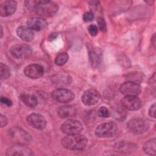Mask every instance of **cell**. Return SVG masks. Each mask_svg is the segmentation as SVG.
I'll return each mask as SVG.
<instances>
[{
    "label": "cell",
    "mask_w": 156,
    "mask_h": 156,
    "mask_svg": "<svg viewBox=\"0 0 156 156\" xmlns=\"http://www.w3.org/2000/svg\"><path fill=\"white\" fill-rule=\"evenodd\" d=\"M26 6L34 10L41 16H51L57 11L58 7L56 3L51 1H27L25 2Z\"/></svg>",
    "instance_id": "6da1fadb"
},
{
    "label": "cell",
    "mask_w": 156,
    "mask_h": 156,
    "mask_svg": "<svg viewBox=\"0 0 156 156\" xmlns=\"http://www.w3.org/2000/svg\"><path fill=\"white\" fill-rule=\"evenodd\" d=\"M88 143V139L79 133L67 135L62 140V146L69 150H83Z\"/></svg>",
    "instance_id": "7a4b0ae2"
},
{
    "label": "cell",
    "mask_w": 156,
    "mask_h": 156,
    "mask_svg": "<svg viewBox=\"0 0 156 156\" xmlns=\"http://www.w3.org/2000/svg\"><path fill=\"white\" fill-rule=\"evenodd\" d=\"M149 127L147 121L141 118L130 119L127 124V128L129 131L134 134L143 133L148 130Z\"/></svg>",
    "instance_id": "3957f363"
},
{
    "label": "cell",
    "mask_w": 156,
    "mask_h": 156,
    "mask_svg": "<svg viewBox=\"0 0 156 156\" xmlns=\"http://www.w3.org/2000/svg\"><path fill=\"white\" fill-rule=\"evenodd\" d=\"M9 135L12 140L19 144H27L32 140L30 134L19 127H13L9 129Z\"/></svg>",
    "instance_id": "277c9868"
},
{
    "label": "cell",
    "mask_w": 156,
    "mask_h": 156,
    "mask_svg": "<svg viewBox=\"0 0 156 156\" xmlns=\"http://www.w3.org/2000/svg\"><path fill=\"white\" fill-rule=\"evenodd\" d=\"M117 132L116 125L113 122H108L99 125L95 130V135L99 138H110Z\"/></svg>",
    "instance_id": "5b68a950"
},
{
    "label": "cell",
    "mask_w": 156,
    "mask_h": 156,
    "mask_svg": "<svg viewBox=\"0 0 156 156\" xmlns=\"http://www.w3.org/2000/svg\"><path fill=\"white\" fill-rule=\"evenodd\" d=\"M54 100L60 103H67L73 101L74 94L71 90L66 88H58L52 92Z\"/></svg>",
    "instance_id": "8992f818"
},
{
    "label": "cell",
    "mask_w": 156,
    "mask_h": 156,
    "mask_svg": "<svg viewBox=\"0 0 156 156\" xmlns=\"http://www.w3.org/2000/svg\"><path fill=\"white\" fill-rule=\"evenodd\" d=\"M32 50L30 46L26 44H18L13 46L10 49L12 55L18 59L25 58L30 56Z\"/></svg>",
    "instance_id": "52a82bcc"
},
{
    "label": "cell",
    "mask_w": 156,
    "mask_h": 156,
    "mask_svg": "<svg viewBox=\"0 0 156 156\" xmlns=\"http://www.w3.org/2000/svg\"><path fill=\"white\" fill-rule=\"evenodd\" d=\"M62 132L67 135L79 133L83 129L80 122L76 119H70L66 121L61 126Z\"/></svg>",
    "instance_id": "ba28073f"
},
{
    "label": "cell",
    "mask_w": 156,
    "mask_h": 156,
    "mask_svg": "<svg viewBox=\"0 0 156 156\" xmlns=\"http://www.w3.org/2000/svg\"><path fill=\"white\" fill-rule=\"evenodd\" d=\"M122 94L126 96H137L141 91L140 85L132 81H127L123 83L119 88Z\"/></svg>",
    "instance_id": "9c48e42d"
},
{
    "label": "cell",
    "mask_w": 156,
    "mask_h": 156,
    "mask_svg": "<svg viewBox=\"0 0 156 156\" xmlns=\"http://www.w3.org/2000/svg\"><path fill=\"white\" fill-rule=\"evenodd\" d=\"M123 107L129 110H138L141 107V101L136 96H126L121 101Z\"/></svg>",
    "instance_id": "30bf717a"
},
{
    "label": "cell",
    "mask_w": 156,
    "mask_h": 156,
    "mask_svg": "<svg viewBox=\"0 0 156 156\" xmlns=\"http://www.w3.org/2000/svg\"><path fill=\"white\" fill-rule=\"evenodd\" d=\"M100 98L99 93L94 89H88L84 91L82 96V101L86 105L96 104Z\"/></svg>",
    "instance_id": "8fae6325"
},
{
    "label": "cell",
    "mask_w": 156,
    "mask_h": 156,
    "mask_svg": "<svg viewBox=\"0 0 156 156\" xmlns=\"http://www.w3.org/2000/svg\"><path fill=\"white\" fill-rule=\"evenodd\" d=\"M28 124L37 129H43L46 127V121L44 116L38 113H32L27 118Z\"/></svg>",
    "instance_id": "7c38bea8"
},
{
    "label": "cell",
    "mask_w": 156,
    "mask_h": 156,
    "mask_svg": "<svg viewBox=\"0 0 156 156\" xmlns=\"http://www.w3.org/2000/svg\"><path fill=\"white\" fill-rule=\"evenodd\" d=\"M24 74L30 79H38L44 73L43 68L38 64H31L27 66L24 70Z\"/></svg>",
    "instance_id": "4fadbf2b"
},
{
    "label": "cell",
    "mask_w": 156,
    "mask_h": 156,
    "mask_svg": "<svg viewBox=\"0 0 156 156\" xmlns=\"http://www.w3.org/2000/svg\"><path fill=\"white\" fill-rule=\"evenodd\" d=\"M16 9V2L8 0L2 2L0 5V15L2 16H7L13 14Z\"/></svg>",
    "instance_id": "5bb4252c"
},
{
    "label": "cell",
    "mask_w": 156,
    "mask_h": 156,
    "mask_svg": "<svg viewBox=\"0 0 156 156\" xmlns=\"http://www.w3.org/2000/svg\"><path fill=\"white\" fill-rule=\"evenodd\" d=\"M47 22L41 17H33L28 20L27 22V27L31 30L40 31L47 26Z\"/></svg>",
    "instance_id": "9a60e30c"
},
{
    "label": "cell",
    "mask_w": 156,
    "mask_h": 156,
    "mask_svg": "<svg viewBox=\"0 0 156 156\" xmlns=\"http://www.w3.org/2000/svg\"><path fill=\"white\" fill-rule=\"evenodd\" d=\"M52 82L53 85L57 87H65L71 83V77L65 73H58L53 76Z\"/></svg>",
    "instance_id": "2e32d148"
},
{
    "label": "cell",
    "mask_w": 156,
    "mask_h": 156,
    "mask_svg": "<svg viewBox=\"0 0 156 156\" xmlns=\"http://www.w3.org/2000/svg\"><path fill=\"white\" fill-rule=\"evenodd\" d=\"M32 152L29 148L23 146H13L7 151V155H24L28 156L32 155Z\"/></svg>",
    "instance_id": "e0dca14e"
},
{
    "label": "cell",
    "mask_w": 156,
    "mask_h": 156,
    "mask_svg": "<svg viewBox=\"0 0 156 156\" xmlns=\"http://www.w3.org/2000/svg\"><path fill=\"white\" fill-rule=\"evenodd\" d=\"M16 34L18 36L24 41H30L34 38V34L30 29L28 27L20 26L16 29Z\"/></svg>",
    "instance_id": "ac0fdd59"
},
{
    "label": "cell",
    "mask_w": 156,
    "mask_h": 156,
    "mask_svg": "<svg viewBox=\"0 0 156 156\" xmlns=\"http://www.w3.org/2000/svg\"><path fill=\"white\" fill-rule=\"evenodd\" d=\"M58 115L62 118H70L76 113L75 108L70 105H64L60 107L57 110Z\"/></svg>",
    "instance_id": "d6986e66"
},
{
    "label": "cell",
    "mask_w": 156,
    "mask_h": 156,
    "mask_svg": "<svg viewBox=\"0 0 156 156\" xmlns=\"http://www.w3.org/2000/svg\"><path fill=\"white\" fill-rule=\"evenodd\" d=\"M20 99L26 106L30 108H35L38 104L37 98L30 94H22Z\"/></svg>",
    "instance_id": "ffe728a7"
},
{
    "label": "cell",
    "mask_w": 156,
    "mask_h": 156,
    "mask_svg": "<svg viewBox=\"0 0 156 156\" xmlns=\"http://www.w3.org/2000/svg\"><path fill=\"white\" fill-rule=\"evenodd\" d=\"M89 56L91 63L93 66H97L101 59V52L96 48H92L89 51Z\"/></svg>",
    "instance_id": "44dd1931"
},
{
    "label": "cell",
    "mask_w": 156,
    "mask_h": 156,
    "mask_svg": "<svg viewBox=\"0 0 156 156\" xmlns=\"http://www.w3.org/2000/svg\"><path fill=\"white\" fill-rule=\"evenodd\" d=\"M155 141V138H153L144 143V144L143 145V151L146 154L152 155H155L156 154Z\"/></svg>",
    "instance_id": "7402d4cb"
},
{
    "label": "cell",
    "mask_w": 156,
    "mask_h": 156,
    "mask_svg": "<svg viewBox=\"0 0 156 156\" xmlns=\"http://www.w3.org/2000/svg\"><path fill=\"white\" fill-rule=\"evenodd\" d=\"M69 56L66 52H61L55 58V63L57 66H62L65 65L68 60Z\"/></svg>",
    "instance_id": "603a6c76"
},
{
    "label": "cell",
    "mask_w": 156,
    "mask_h": 156,
    "mask_svg": "<svg viewBox=\"0 0 156 156\" xmlns=\"http://www.w3.org/2000/svg\"><path fill=\"white\" fill-rule=\"evenodd\" d=\"M10 76V71L7 66L3 63L0 64V77L1 79H7Z\"/></svg>",
    "instance_id": "cb8c5ba5"
},
{
    "label": "cell",
    "mask_w": 156,
    "mask_h": 156,
    "mask_svg": "<svg viewBox=\"0 0 156 156\" xmlns=\"http://www.w3.org/2000/svg\"><path fill=\"white\" fill-rule=\"evenodd\" d=\"M98 115L102 118H108L110 115V113L106 107H101L98 110Z\"/></svg>",
    "instance_id": "d4e9b609"
},
{
    "label": "cell",
    "mask_w": 156,
    "mask_h": 156,
    "mask_svg": "<svg viewBox=\"0 0 156 156\" xmlns=\"http://www.w3.org/2000/svg\"><path fill=\"white\" fill-rule=\"evenodd\" d=\"M97 22H98V24L99 29L102 32H105L107 30V26H106V23H105V21L104 20V18H102L101 17L98 18Z\"/></svg>",
    "instance_id": "484cf974"
},
{
    "label": "cell",
    "mask_w": 156,
    "mask_h": 156,
    "mask_svg": "<svg viewBox=\"0 0 156 156\" xmlns=\"http://www.w3.org/2000/svg\"><path fill=\"white\" fill-rule=\"evenodd\" d=\"M94 19V14L91 12H88L83 14V20L85 22L91 21Z\"/></svg>",
    "instance_id": "4316f807"
},
{
    "label": "cell",
    "mask_w": 156,
    "mask_h": 156,
    "mask_svg": "<svg viewBox=\"0 0 156 156\" xmlns=\"http://www.w3.org/2000/svg\"><path fill=\"white\" fill-rule=\"evenodd\" d=\"M89 33L92 35V36H95L98 34V27L94 25V24H91L88 26V28Z\"/></svg>",
    "instance_id": "83f0119b"
},
{
    "label": "cell",
    "mask_w": 156,
    "mask_h": 156,
    "mask_svg": "<svg viewBox=\"0 0 156 156\" xmlns=\"http://www.w3.org/2000/svg\"><path fill=\"white\" fill-rule=\"evenodd\" d=\"M1 104L7 105L8 107H10L12 105V102L11 100L8 99L7 98L5 97H1Z\"/></svg>",
    "instance_id": "f1b7e54d"
},
{
    "label": "cell",
    "mask_w": 156,
    "mask_h": 156,
    "mask_svg": "<svg viewBox=\"0 0 156 156\" xmlns=\"http://www.w3.org/2000/svg\"><path fill=\"white\" fill-rule=\"evenodd\" d=\"M149 115L151 117L155 118V104H153L149 109Z\"/></svg>",
    "instance_id": "f546056e"
},
{
    "label": "cell",
    "mask_w": 156,
    "mask_h": 156,
    "mask_svg": "<svg viewBox=\"0 0 156 156\" xmlns=\"http://www.w3.org/2000/svg\"><path fill=\"white\" fill-rule=\"evenodd\" d=\"M0 123H1V127H3L7 124V119L6 117L3 116L2 115H1L0 116Z\"/></svg>",
    "instance_id": "4dcf8cb0"
},
{
    "label": "cell",
    "mask_w": 156,
    "mask_h": 156,
    "mask_svg": "<svg viewBox=\"0 0 156 156\" xmlns=\"http://www.w3.org/2000/svg\"><path fill=\"white\" fill-rule=\"evenodd\" d=\"M57 37V34L56 33H53V34H51L49 37V40H53L54 39H55L56 37Z\"/></svg>",
    "instance_id": "1f68e13d"
},
{
    "label": "cell",
    "mask_w": 156,
    "mask_h": 156,
    "mask_svg": "<svg viewBox=\"0 0 156 156\" xmlns=\"http://www.w3.org/2000/svg\"><path fill=\"white\" fill-rule=\"evenodd\" d=\"M1 37H2V35H3V33H2V26H1Z\"/></svg>",
    "instance_id": "d6a6232c"
}]
</instances>
